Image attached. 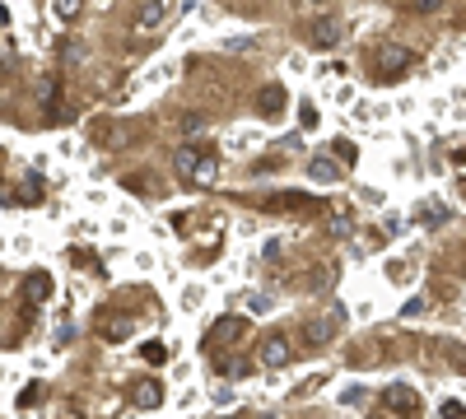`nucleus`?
I'll return each mask as SVG.
<instances>
[{"instance_id": "f257e3e1", "label": "nucleus", "mask_w": 466, "mask_h": 419, "mask_svg": "<svg viewBox=\"0 0 466 419\" xmlns=\"http://www.w3.org/2000/svg\"><path fill=\"white\" fill-rule=\"evenodd\" d=\"M172 172H177L186 186L205 191V186L219 177V163H215V154H205V149H196V145H182V149L172 154Z\"/></svg>"}, {"instance_id": "f03ea898", "label": "nucleus", "mask_w": 466, "mask_h": 419, "mask_svg": "<svg viewBox=\"0 0 466 419\" xmlns=\"http://www.w3.org/2000/svg\"><path fill=\"white\" fill-rule=\"evenodd\" d=\"M410 51L405 47H378V56H373V75L378 79H392V75H401V70H410Z\"/></svg>"}, {"instance_id": "7ed1b4c3", "label": "nucleus", "mask_w": 466, "mask_h": 419, "mask_svg": "<svg viewBox=\"0 0 466 419\" xmlns=\"http://www.w3.org/2000/svg\"><path fill=\"white\" fill-rule=\"evenodd\" d=\"M308 38H312V47H317V51H331V47H341V38H345V24H341L336 15H322V19H312Z\"/></svg>"}, {"instance_id": "20e7f679", "label": "nucleus", "mask_w": 466, "mask_h": 419, "mask_svg": "<svg viewBox=\"0 0 466 419\" xmlns=\"http://www.w3.org/2000/svg\"><path fill=\"white\" fill-rule=\"evenodd\" d=\"M284 108H289V89H284V84H262V89H257V117L275 122Z\"/></svg>"}, {"instance_id": "39448f33", "label": "nucleus", "mask_w": 466, "mask_h": 419, "mask_svg": "<svg viewBox=\"0 0 466 419\" xmlns=\"http://www.w3.org/2000/svg\"><path fill=\"white\" fill-rule=\"evenodd\" d=\"M383 405H387V410H396L401 419H419V396L405 387V382H392V387L383 391Z\"/></svg>"}, {"instance_id": "423d86ee", "label": "nucleus", "mask_w": 466, "mask_h": 419, "mask_svg": "<svg viewBox=\"0 0 466 419\" xmlns=\"http://www.w3.org/2000/svg\"><path fill=\"white\" fill-rule=\"evenodd\" d=\"M19 294H24V303H29V308L47 303V298H51V275H47V270H29V275H24V284H19Z\"/></svg>"}, {"instance_id": "0eeeda50", "label": "nucleus", "mask_w": 466, "mask_h": 419, "mask_svg": "<svg viewBox=\"0 0 466 419\" xmlns=\"http://www.w3.org/2000/svg\"><path fill=\"white\" fill-rule=\"evenodd\" d=\"M257 359H262V368H284V363H289V340H284V336H266L262 345H257Z\"/></svg>"}, {"instance_id": "6e6552de", "label": "nucleus", "mask_w": 466, "mask_h": 419, "mask_svg": "<svg viewBox=\"0 0 466 419\" xmlns=\"http://www.w3.org/2000/svg\"><path fill=\"white\" fill-rule=\"evenodd\" d=\"M168 15H172V5H163V0H150V5H140V10H136V33H154V28H163V24H168Z\"/></svg>"}, {"instance_id": "1a4fd4ad", "label": "nucleus", "mask_w": 466, "mask_h": 419, "mask_svg": "<svg viewBox=\"0 0 466 419\" xmlns=\"http://www.w3.org/2000/svg\"><path fill=\"white\" fill-rule=\"evenodd\" d=\"M243 331H248V322H243V317H219L215 326H210V336H205V340H210V350H224V345H233V336H243Z\"/></svg>"}, {"instance_id": "9d476101", "label": "nucleus", "mask_w": 466, "mask_h": 419, "mask_svg": "<svg viewBox=\"0 0 466 419\" xmlns=\"http://www.w3.org/2000/svg\"><path fill=\"white\" fill-rule=\"evenodd\" d=\"M98 336H103V340H126V336H131V317H117V312H98Z\"/></svg>"}, {"instance_id": "9b49d317", "label": "nucleus", "mask_w": 466, "mask_h": 419, "mask_svg": "<svg viewBox=\"0 0 466 419\" xmlns=\"http://www.w3.org/2000/svg\"><path fill=\"white\" fill-rule=\"evenodd\" d=\"M336 326H341V308H331L322 322H308V345H326L336 336Z\"/></svg>"}, {"instance_id": "f8f14e48", "label": "nucleus", "mask_w": 466, "mask_h": 419, "mask_svg": "<svg viewBox=\"0 0 466 419\" xmlns=\"http://www.w3.org/2000/svg\"><path fill=\"white\" fill-rule=\"evenodd\" d=\"M131 401H136L140 410H154V405L163 401V387H159L154 377H145V382H136V391H131Z\"/></svg>"}, {"instance_id": "ddd939ff", "label": "nucleus", "mask_w": 466, "mask_h": 419, "mask_svg": "<svg viewBox=\"0 0 466 419\" xmlns=\"http://www.w3.org/2000/svg\"><path fill=\"white\" fill-rule=\"evenodd\" d=\"M42 122H70V108L61 103V93L56 89L42 93Z\"/></svg>"}, {"instance_id": "4468645a", "label": "nucleus", "mask_w": 466, "mask_h": 419, "mask_svg": "<svg viewBox=\"0 0 466 419\" xmlns=\"http://www.w3.org/2000/svg\"><path fill=\"white\" fill-rule=\"evenodd\" d=\"M308 177L312 182H336V177H341V163H336V158H312Z\"/></svg>"}, {"instance_id": "2eb2a0df", "label": "nucleus", "mask_w": 466, "mask_h": 419, "mask_svg": "<svg viewBox=\"0 0 466 419\" xmlns=\"http://www.w3.org/2000/svg\"><path fill=\"white\" fill-rule=\"evenodd\" d=\"M140 354H145V363H163V359H168V350H163L159 340H150V345H140Z\"/></svg>"}, {"instance_id": "dca6fc26", "label": "nucleus", "mask_w": 466, "mask_h": 419, "mask_svg": "<svg viewBox=\"0 0 466 419\" xmlns=\"http://www.w3.org/2000/svg\"><path fill=\"white\" fill-rule=\"evenodd\" d=\"M24 201H42V177H38V172L24 182Z\"/></svg>"}, {"instance_id": "f3484780", "label": "nucleus", "mask_w": 466, "mask_h": 419, "mask_svg": "<svg viewBox=\"0 0 466 419\" xmlns=\"http://www.w3.org/2000/svg\"><path fill=\"white\" fill-rule=\"evenodd\" d=\"M61 56H65V61H70V65H75V61H84V47H79L75 38H65V47H61Z\"/></svg>"}, {"instance_id": "a211bd4d", "label": "nucleus", "mask_w": 466, "mask_h": 419, "mask_svg": "<svg viewBox=\"0 0 466 419\" xmlns=\"http://www.w3.org/2000/svg\"><path fill=\"white\" fill-rule=\"evenodd\" d=\"M56 15L70 24V19H79V0H56Z\"/></svg>"}, {"instance_id": "6ab92c4d", "label": "nucleus", "mask_w": 466, "mask_h": 419, "mask_svg": "<svg viewBox=\"0 0 466 419\" xmlns=\"http://www.w3.org/2000/svg\"><path fill=\"white\" fill-rule=\"evenodd\" d=\"M201 126H205V117H201V112H186V117H182V131H186V135H196Z\"/></svg>"}, {"instance_id": "aec40b11", "label": "nucleus", "mask_w": 466, "mask_h": 419, "mask_svg": "<svg viewBox=\"0 0 466 419\" xmlns=\"http://www.w3.org/2000/svg\"><path fill=\"white\" fill-rule=\"evenodd\" d=\"M331 233H350V215L345 210H331Z\"/></svg>"}, {"instance_id": "412c9836", "label": "nucleus", "mask_w": 466, "mask_h": 419, "mask_svg": "<svg viewBox=\"0 0 466 419\" xmlns=\"http://www.w3.org/2000/svg\"><path fill=\"white\" fill-rule=\"evenodd\" d=\"M443 419H466L462 401H443Z\"/></svg>"}, {"instance_id": "4be33fe9", "label": "nucleus", "mask_w": 466, "mask_h": 419, "mask_svg": "<svg viewBox=\"0 0 466 419\" xmlns=\"http://www.w3.org/2000/svg\"><path fill=\"white\" fill-rule=\"evenodd\" d=\"M298 122H303V126H317V108H312V103H303V108H298Z\"/></svg>"}, {"instance_id": "5701e85b", "label": "nucleus", "mask_w": 466, "mask_h": 419, "mask_svg": "<svg viewBox=\"0 0 466 419\" xmlns=\"http://www.w3.org/2000/svg\"><path fill=\"white\" fill-rule=\"evenodd\" d=\"M331 149H336V154H341L345 163H350V158H355V149H350V140H336V145H331Z\"/></svg>"}, {"instance_id": "b1692460", "label": "nucleus", "mask_w": 466, "mask_h": 419, "mask_svg": "<svg viewBox=\"0 0 466 419\" xmlns=\"http://www.w3.org/2000/svg\"><path fill=\"white\" fill-rule=\"evenodd\" d=\"M252 312H271V298H266V294H252Z\"/></svg>"}, {"instance_id": "393cba45", "label": "nucleus", "mask_w": 466, "mask_h": 419, "mask_svg": "<svg viewBox=\"0 0 466 419\" xmlns=\"http://www.w3.org/2000/svg\"><path fill=\"white\" fill-rule=\"evenodd\" d=\"M373 419H392V415H373Z\"/></svg>"}]
</instances>
